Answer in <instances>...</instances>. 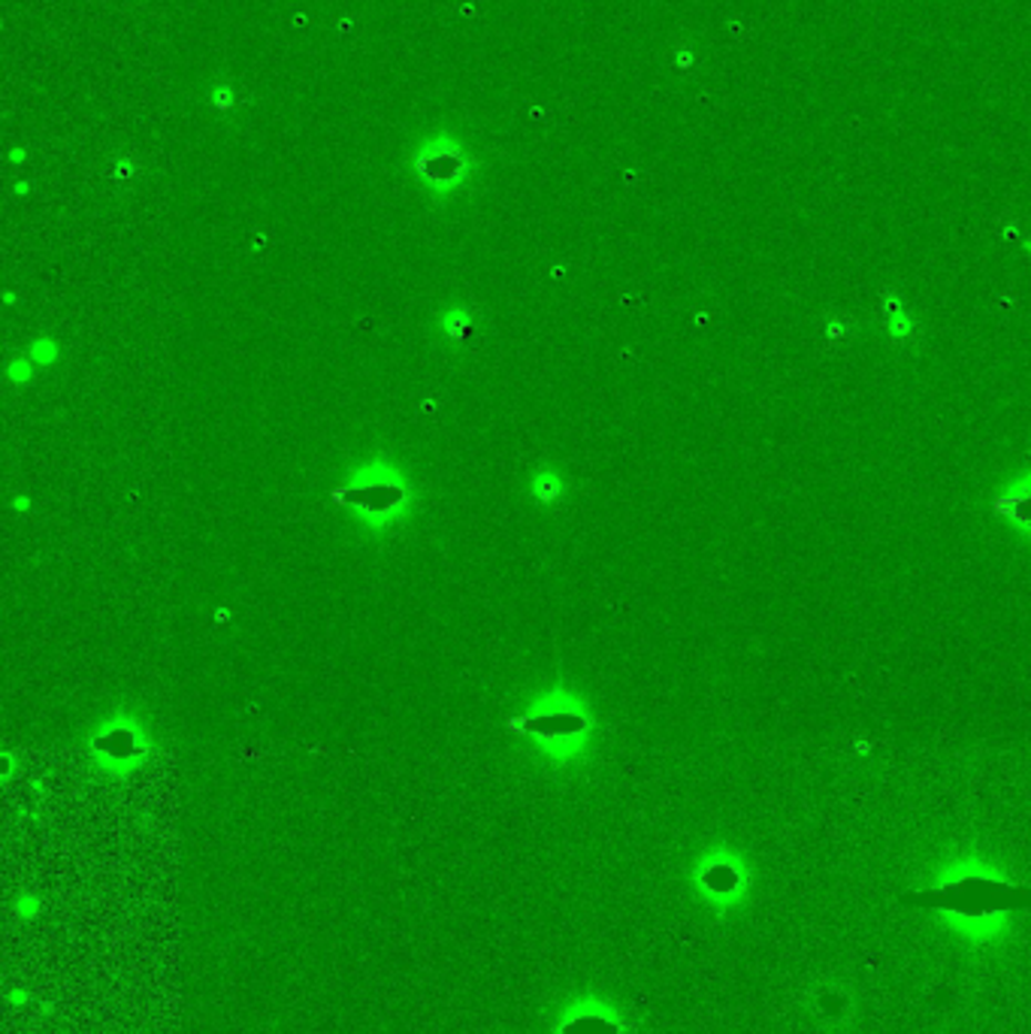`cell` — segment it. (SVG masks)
Returning <instances> with one entry per match:
<instances>
[{
  "mask_svg": "<svg viewBox=\"0 0 1031 1034\" xmlns=\"http://www.w3.org/2000/svg\"><path fill=\"white\" fill-rule=\"evenodd\" d=\"M992 512L1008 523L1013 533L1031 542V467H1022L1004 481V488L998 490L992 500Z\"/></svg>",
  "mask_w": 1031,
  "mask_h": 1034,
  "instance_id": "1",
  "label": "cell"
},
{
  "mask_svg": "<svg viewBox=\"0 0 1031 1034\" xmlns=\"http://www.w3.org/2000/svg\"><path fill=\"white\" fill-rule=\"evenodd\" d=\"M343 500L357 505L360 512L378 518V514L390 512L402 500V488L390 479H366L357 488L343 490Z\"/></svg>",
  "mask_w": 1031,
  "mask_h": 1034,
  "instance_id": "2",
  "label": "cell"
},
{
  "mask_svg": "<svg viewBox=\"0 0 1031 1034\" xmlns=\"http://www.w3.org/2000/svg\"><path fill=\"white\" fill-rule=\"evenodd\" d=\"M530 729L539 738H563V735H578V729H584V717H578L572 711H560L554 720L551 714H542V717L530 720Z\"/></svg>",
  "mask_w": 1031,
  "mask_h": 1034,
  "instance_id": "3",
  "label": "cell"
},
{
  "mask_svg": "<svg viewBox=\"0 0 1031 1034\" xmlns=\"http://www.w3.org/2000/svg\"><path fill=\"white\" fill-rule=\"evenodd\" d=\"M884 306H887V334L892 336V339H908L910 330H913V321H910L908 311L901 309V303H898L896 297H887Z\"/></svg>",
  "mask_w": 1031,
  "mask_h": 1034,
  "instance_id": "4",
  "label": "cell"
},
{
  "mask_svg": "<svg viewBox=\"0 0 1031 1034\" xmlns=\"http://www.w3.org/2000/svg\"><path fill=\"white\" fill-rule=\"evenodd\" d=\"M844 336H847V324L844 321H829L826 324V339H835V342H838V339H844Z\"/></svg>",
  "mask_w": 1031,
  "mask_h": 1034,
  "instance_id": "5",
  "label": "cell"
}]
</instances>
